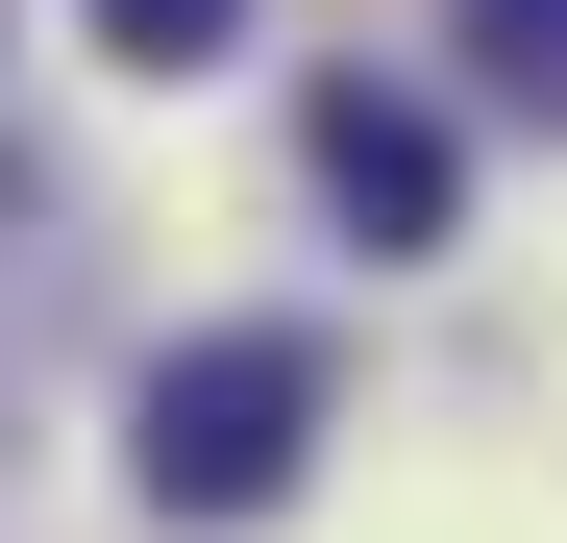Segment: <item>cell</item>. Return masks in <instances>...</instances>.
<instances>
[{"mask_svg":"<svg viewBox=\"0 0 567 543\" xmlns=\"http://www.w3.org/2000/svg\"><path fill=\"white\" fill-rule=\"evenodd\" d=\"M321 198H346L370 247H444L468 173H444V124H420V100H370V74H346V100H321Z\"/></svg>","mask_w":567,"mask_h":543,"instance_id":"cell-2","label":"cell"},{"mask_svg":"<svg viewBox=\"0 0 567 543\" xmlns=\"http://www.w3.org/2000/svg\"><path fill=\"white\" fill-rule=\"evenodd\" d=\"M223 25H247V0H100V50H124V74H198Z\"/></svg>","mask_w":567,"mask_h":543,"instance_id":"cell-4","label":"cell"},{"mask_svg":"<svg viewBox=\"0 0 567 543\" xmlns=\"http://www.w3.org/2000/svg\"><path fill=\"white\" fill-rule=\"evenodd\" d=\"M321 396H346L321 321H198V346H148V396H124L148 519H271V494H297V444H321Z\"/></svg>","mask_w":567,"mask_h":543,"instance_id":"cell-1","label":"cell"},{"mask_svg":"<svg viewBox=\"0 0 567 543\" xmlns=\"http://www.w3.org/2000/svg\"><path fill=\"white\" fill-rule=\"evenodd\" d=\"M468 74H494L518 124H567V0H468Z\"/></svg>","mask_w":567,"mask_h":543,"instance_id":"cell-3","label":"cell"}]
</instances>
